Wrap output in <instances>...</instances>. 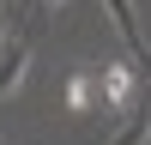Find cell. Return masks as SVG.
<instances>
[{"label":"cell","instance_id":"6da1fadb","mask_svg":"<svg viewBox=\"0 0 151 145\" xmlns=\"http://www.w3.org/2000/svg\"><path fill=\"white\" fill-rule=\"evenodd\" d=\"M103 97H109L115 109H127V97H133V72L121 67V60H115V67H103Z\"/></svg>","mask_w":151,"mask_h":145}]
</instances>
